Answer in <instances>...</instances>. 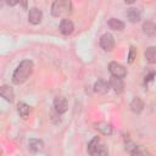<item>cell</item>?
I'll return each instance as SVG.
<instances>
[{
	"instance_id": "obj_1",
	"label": "cell",
	"mask_w": 156,
	"mask_h": 156,
	"mask_svg": "<svg viewBox=\"0 0 156 156\" xmlns=\"http://www.w3.org/2000/svg\"><path fill=\"white\" fill-rule=\"evenodd\" d=\"M33 62L30 60H23L18 66L17 68L15 69L13 74H12V82L13 84H22L27 80V78L30 76V73L33 72Z\"/></svg>"
},
{
	"instance_id": "obj_2",
	"label": "cell",
	"mask_w": 156,
	"mask_h": 156,
	"mask_svg": "<svg viewBox=\"0 0 156 156\" xmlns=\"http://www.w3.org/2000/svg\"><path fill=\"white\" fill-rule=\"evenodd\" d=\"M72 12V2L68 0H56L51 5V15L54 17L67 16Z\"/></svg>"
},
{
	"instance_id": "obj_3",
	"label": "cell",
	"mask_w": 156,
	"mask_h": 156,
	"mask_svg": "<svg viewBox=\"0 0 156 156\" xmlns=\"http://www.w3.org/2000/svg\"><path fill=\"white\" fill-rule=\"evenodd\" d=\"M88 152L90 154V156H107V149L98 136L90 140L88 145Z\"/></svg>"
},
{
	"instance_id": "obj_4",
	"label": "cell",
	"mask_w": 156,
	"mask_h": 156,
	"mask_svg": "<svg viewBox=\"0 0 156 156\" xmlns=\"http://www.w3.org/2000/svg\"><path fill=\"white\" fill-rule=\"evenodd\" d=\"M108 71H110V73L112 74V77L121 78V79L124 78L126 74H127L126 68H124L121 63H118V62H116V61L110 62V65H108Z\"/></svg>"
},
{
	"instance_id": "obj_5",
	"label": "cell",
	"mask_w": 156,
	"mask_h": 156,
	"mask_svg": "<svg viewBox=\"0 0 156 156\" xmlns=\"http://www.w3.org/2000/svg\"><path fill=\"white\" fill-rule=\"evenodd\" d=\"M100 46L105 51H112V49L115 48V39H113L112 34H110V33L102 34L100 38Z\"/></svg>"
},
{
	"instance_id": "obj_6",
	"label": "cell",
	"mask_w": 156,
	"mask_h": 156,
	"mask_svg": "<svg viewBox=\"0 0 156 156\" xmlns=\"http://www.w3.org/2000/svg\"><path fill=\"white\" fill-rule=\"evenodd\" d=\"M41 18H43V12L38 7H32L29 9V12H28V21L32 23V24H39L41 22Z\"/></svg>"
},
{
	"instance_id": "obj_7",
	"label": "cell",
	"mask_w": 156,
	"mask_h": 156,
	"mask_svg": "<svg viewBox=\"0 0 156 156\" xmlns=\"http://www.w3.org/2000/svg\"><path fill=\"white\" fill-rule=\"evenodd\" d=\"M54 107L57 113H65L68 108V102L63 96H56L54 100Z\"/></svg>"
},
{
	"instance_id": "obj_8",
	"label": "cell",
	"mask_w": 156,
	"mask_h": 156,
	"mask_svg": "<svg viewBox=\"0 0 156 156\" xmlns=\"http://www.w3.org/2000/svg\"><path fill=\"white\" fill-rule=\"evenodd\" d=\"M74 29V24L71 20L68 18H63L61 20L60 22V32L63 34V35H69Z\"/></svg>"
},
{
	"instance_id": "obj_9",
	"label": "cell",
	"mask_w": 156,
	"mask_h": 156,
	"mask_svg": "<svg viewBox=\"0 0 156 156\" xmlns=\"http://www.w3.org/2000/svg\"><path fill=\"white\" fill-rule=\"evenodd\" d=\"M108 89H110V84L104 79H99L94 84V91L98 93V94L104 95V94H106L108 91Z\"/></svg>"
},
{
	"instance_id": "obj_10",
	"label": "cell",
	"mask_w": 156,
	"mask_h": 156,
	"mask_svg": "<svg viewBox=\"0 0 156 156\" xmlns=\"http://www.w3.org/2000/svg\"><path fill=\"white\" fill-rule=\"evenodd\" d=\"M143 32L147 37H156V23L152 21H146L143 23Z\"/></svg>"
},
{
	"instance_id": "obj_11",
	"label": "cell",
	"mask_w": 156,
	"mask_h": 156,
	"mask_svg": "<svg viewBox=\"0 0 156 156\" xmlns=\"http://www.w3.org/2000/svg\"><path fill=\"white\" fill-rule=\"evenodd\" d=\"M0 95L9 102H12L13 99H15V94H13V90L12 88H10L9 85H2L0 88Z\"/></svg>"
},
{
	"instance_id": "obj_12",
	"label": "cell",
	"mask_w": 156,
	"mask_h": 156,
	"mask_svg": "<svg viewBox=\"0 0 156 156\" xmlns=\"http://www.w3.org/2000/svg\"><path fill=\"white\" fill-rule=\"evenodd\" d=\"M130 110L134 112V113H136V115H139L143 110H144V101L140 99V98H134L133 100H132V102H130Z\"/></svg>"
},
{
	"instance_id": "obj_13",
	"label": "cell",
	"mask_w": 156,
	"mask_h": 156,
	"mask_svg": "<svg viewBox=\"0 0 156 156\" xmlns=\"http://www.w3.org/2000/svg\"><path fill=\"white\" fill-rule=\"evenodd\" d=\"M110 87L116 91V93H122L123 91V88H124V84H123V80L121 78H116V77H112L108 82Z\"/></svg>"
},
{
	"instance_id": "obj_14",
	"label": "cell",
	"mask_w": 156,
	"mask_h": 156,
	"mask_svg": "<svg viewBox=\"0 0 156 156\" xmlns=\"http://www.w3.org/2000/svg\"><path fill=\"white\" fill-rule=\"evenodd\" d=\"M126 15H127V18H128L132 23H136L138 21H140V17H141L140 11H139L138 9H135V7L128 9V11H127Z\"/></svg>"
},
{
	"instance_id": "obj_15",
	"label": "cell",
	"mask_w": 156,
	"mask_h": 156,
	"mask_svg": "<svg viewBox=\"0 0 156 156\" xmlns=\"http://www.w3.org/2000/svg\"><path fill=\"white\" fill-rule=\"evenodd\" d=\"M28 145H29V150L33 151V152H39V151H41L44 149V143L41 140H39V139H35V138L29 139Z\"/></svg>"
},
{
	"instance_id": "obj_16",
	"label": "cell",
	"mask_w": 156,
	"mask_h": 156,
	"mask_svg": "<svg viewBox=\"0 0 156 156\" xmlns=\"http://www.w3.org/2000/svg\"><path fill=\"white\" fill-rule=\"evenodd\" d=\"M145 58L149 63H156V46H149L145 51Z\"/></svg>"
},
{
	"instance_id": "obj_17",
	"label": "cell",
	"mask_w": 156,
	"mask_h": 156,
	"mask_svg": "<svg viewBox=\"0 0 156 156\" xmlns=\"http://www.w3.org/2000/svg\"><path fill=\"white\" fill-rule=\"evenodd\" d=\"M108 27L113 30H123L124 29V23L118 18H110L108 20Z\"/></svg>"
},
{
	"instance_id": "obj_18",
	"label": "cell",
	"mask_w": 156,
	"mask_h": 156,
	"mask_svg": "<svg viewBox=\"0 0 156 156\" xmlns=\"http://www.w3.org/2000/svg\"><path fill=\"white\" fill-rule=\"evenodd\" d=\"M17 111H18V113L22 118H27L29 112H30V106L27 105L26 102H20L18 106H17Z\"/></svg>"
},
{
	"instance_id": "obj_19",
	"label": "cell",
	"mask_w": 156,
	"mask_h": 156,
	"mask_svg": "<svg viewBox=\"0 0 156 156\" xmlns=\"http://www.w3.org/2000/svg\"><path fill=\"white\" fill-rule=\"evenodd\" d=\"M95 128H96L99 132H101L104 135H110V134L112 133V128H111V126L107 124V123H104V122L96 123V124H95Z\"/></svg>"
},
{
	"instance_id": "obj_20",
	"label": "cell",
	"mask_w": 156,
	"mask_h": 156,
	"mask_svg": "<svg viewBox=\"0 0 156 156\" xmlns=\"http://www.w3.org/2000/svg\"><path fill=\"white\" fill-rule=\"evenodd\" d=\"M132 156H151V154L146 149H144L141 146H138V149L132 154Z\"/></svg>"
},
{
	"instance_id": "obj_21",
	"label": "cell",
	"mask_w": 156,
	"mask_h": 156,
	"mask_svg": "<svg viewBox=\"0 0 156 156\" xmlns=\"http://www.w3.org/2000/svg\"><path fill=\"white\" fill-rule=\"evenodd\" d=\"M136 149H138V145H136V144H134L133 141L128 140V141L126 143V150H127V151H128L130 155H132V154H133V152H134Z\"/></svg>"
},
{
	"instance_id": "obj_22",
	"label": "cell",
	"mask_w": 156,
	"mask_h": 156,
	"mask_svg": "<svg viewBox=\"0 0 156 156\" xmlns=\"http://www.w3.org/2000/svg\"><path fill=\"white\" fill-rule=\"evenodd\" d=\"M135 56H136V51H135V48H134V46H130V49H129V55H128V61L132 63V62L134 61Z\"/></svg>"
}]
</instances>
